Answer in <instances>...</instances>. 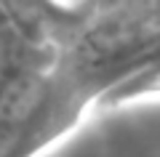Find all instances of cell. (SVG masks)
Masks as SVG:
<instances>
[{
    "label": "cell",
    "instance_id": "1",
    "mask_svg": "<svg viewBox=\"0 0 160 157\" xmlns=\"http://www.w3.org/2000/svg\"><path fill=\"white\" fill-rule=\"evenodd\" d=\"M53 104V83L40 69L0 75V157L19 155L29 136H40Z\"/></svg>",
    "mask_w": 160,
    "mask_h": 157
}]
</instances>
